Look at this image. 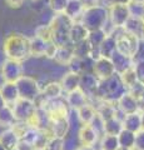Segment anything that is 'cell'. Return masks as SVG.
<instances>
[{"instance_id":"31","label":"cell","mask_w":144,"mask_h":150,"mask_svg":"<svg viewBox=\"0 0 144 150\" xmlns=\"http://www.w3.org/2000/svg\"><path fill=\"white\" fill-rule=\"evenodd\" d=\"M134 140H135V134L132 133V131H128V130L123 129L118 134V142H119V146L120 148L133 149Z\"/></svg>"},{"instance_id":"3","label":"cell","mask_w":144,"mask_h":150,"mask_svg":"<svg viewBox=\"0 0 144 150\" xmlns=\"http://www.w3.org/2000/svg\"><path fill=\"white\" fill-rule=\"evenodd\" d=\"M73 20L64 13L54 14L53 19L49 23L52 30V41L57 46H64L70 44L69 41V31L73 25Z\"/></svg>"},{"instance_id":"30","label":"cell","mask_w":144,"mask_h":150,"mask_svg":"<svg viewBox=\"0 0 144 150\" xmlns=\"http://www.w3.org/2000/svg\"><path fill=\"white\" fill-rule=\"evenodd\" d=\"M92 46L90 44L88 43L87 40L84 41H80L75 45H73V53H74V58L77 59H87V58H90L92 56Z\"/></svg>"},{"instance_id":"21","label":"cell","mask_w":144,"mask_h":150,"mask_svg":"<svg viewBox=\"0 0 144 150\" xmlns=\"http://www.w3.org/2000/svg\"><path fill=\"white\" fill-rule=\"evenodd\" d=\"M88 34H89V31L85 29V26L80 21H74L70 28V31H69V41L72 45H75L80 41L87 40Z\"/></svg>"},{"instance_id":"12","label":"cell","mask_w":144,"mask_h":150,"mask_svg":"<svg viewBox=\"0 0 144 150\" xmlns=\"http://www.w3.org/2000/svg\"><path fill=\"white\" fill-rule=\"evenodd\" d=\"M99 79L93 73H83L80 74V83H79V89L88 96V99H93L95 96V91L98 88Z\"/></svg>"},{"instance_id":"48","label":"cell","mask_w":144,"mask_h":150,"mask_svg":"<svg viewBox=\"0 0 144 150\" xmlns=\"http://www.w3.org/2000/svg\"><path fill=\"white\" fill-rule=\"evenodd\" d=\"M139 114H140V124H142V130H144V110L139 111Z\"/></svg>"},{"instance_id":"29","label":"cell","mask_w":144,"mask_h":150,"mask_svg":"<svg viewBox=\"0 0 144 150\" xmlns=\"http://www.w3.org/2000/svg\"><path fill=\"white\" fill-rule=\"evenodd\" d=\"M14 123H15V116H14L11 106L6 105L3 109H0V128H11Z\"/></svg>"},{"instance_id":"42","label":"cell","mask_w":144,"mask_h":150,"mask_svg":"<svg viewBox=\"0 0 144 150\" xmlns=\"http://www.w3.org/2000/svg\"><path fill=\"white\" fill-rule=\"evenodd\" d=\"M15 150H35V149H34V145L31 144V143L26 142V140L20 139L19 143H18V146H16Z\"/></svg>"},{"instance_id":"16","label":"cell","mask_w":144,"mask_h":150,"mask_svg":"<svg viewBox=\"0 0 144 150\" xmlns=\"http://www.w3.org/2000/svg\"><path fill=\"white\" fill-rule=\"evenodd\" d=\"M64 98H65V101L69 106V109H72V110H78L79 108L84 106L85 104L89 103L88 96L80 90V89H77V90H74L72 93L65 94Z\"/></svg>"},{"instance_id":"40","label":"cell","mask_w":144,"mask_h":150,"mask_svg":"<svg viewBox=\"0 0 144 150\" xmlns=\"http://www.w3.org/2000/svg\"><path fill=\"white\" fill-rule=\"evenodd\" d=\"M133 68H134V71H135L138 83H140L142 85H144V60L143 62L134 63Z\"/></svg>"},{"instance_id":"25","label":"cell","mask_w":144,"mask_h":150,"mask_svg":"<svg viewBox=\"0 0 144 150\" xmlns=\"http://www.w3.org/2000/svg\"><path fill=\"white\" fill-rule=\"evenodd\" d=\"M50 41H44L36 36L29 38V49H30V56L34 58H41L45 56V51L48 48V44Z\"/></svg>"},{"instance_id":"8","label":"cell","mask_w":144,"mask_h":150,"mask_svg":"<svg viewBox=\"0 0 144 150\" xmlns=\"http://www.w3.org/2000/svg\"><path fill=\"white\" fill-rule=\"evenodd\" d=\"M10 106L13 109L15 120L26 121V123L31 118H33V115L35 114V111H36V106L34 105L33 101L25 100V99H20V98Z\"/></svg>"},{"instance_id":"11","label":"cell","mask_w":144,"mask_h":150,"mask_svg":"<svg viewBox=\"0 0 144 150\" xmlns=\"http://www.w3.org/2000/svg\"><path fill=\"white\" fill-rule=\"evenodd\" d=\"M93 74H94L99 80H104V79H108L111 75H114L117 73H115L114 67L109 58L99 56L98 59L94 60V64H93Z\"/></svg>"},{"instance_id":"38","label":"cell","mask_w":144,"mask_h":150,"mask_svg":"<svg viewBox=\"0 0 144 150\" xmlns=\"http://www.w3.org/2000/svg\"><path fill=\"white\" fill-rule=\"evenodd\" d=\"M144 60V38L139 39L138 41V46L135 49V53L132 56V62L134 63H138V62H143Z\"/></svg>"},{"instance_id":"4","label":"cell","mask_w":144,"mask_h":150,"mask_svg":"<svg viewBox=\"0 0 144 150\" xmlns=\"http://www.w3.org/2000/svg\"><path fill=\"white\" fill-rule=\"evenodd\" d=\"M106 20H108V8L95 5L84 9L79 21L85 26L88 31H94L101 29Z\"/></svg>"},{"instance_id":"5","label":"cell","mask_w":144,"mask_h":150,"mask_svg":"<svg viewBox=\"0 0 144 150\" xmlns=\"http://www.w3.org/2000/svg\"><path fill=\"white\" fill-rule=\"evenodd\" d=\"M111 35L115 38V43H117V51L125 56L132 58L135 53V49L138 46L139 39L134 35L129 34L125 31L123 28H115Z\"/></svg>"},{"instance_id":"45","label":"cell","mask_w":144,"mask_h":150,"mask_svg":"<svg viewBox=\"0 0 144 150\" xmlns=\"http://www.w3.org/2000/svg\"><path fill=\"white\" fill-rule=\"evenodd\" d=\"M138 100H139V104H140V111H142L144 110V85H143V89L140 91V95H139Z\"/></svg>"},{"instance_id":"23","label":"cell","mask_w":144,"mask_h":150,"mask_svg":"<svg viewBox=\"0 0 144 150\" xmlns=\"http://www.w3.org/2000/svg\"><path fill=\"white\" fill-rule=\"evenodd\" d=\"M122 124H123V129L128 130V131H132V133H134V134H137L139 130H142L140 114H139V112H133V114L123 115Z\"/></svg>"},{"instance_id":"20","label":"cell","mask_w":144,"mask_h":150,"mask_svg":"<svg viewBox=\"0 0 144 150\" xmlns=\"http://www.w3.org/2000/svg\"><path fill=\"white\" fill-rule=\"evenodd\" d=\"M20 138L15 134L11 128L4 129L3 131H0V144L3 145V148L5 150H15L18 146Z\"/></svg>"},{"instance_id":"1","label":"cell","mask_w":144,"mask_h":150,"mask_svg":"<svg viewBox=\"0 0 144 150\" xmlns=\"http://www.w3.org/2000/svg\"><path fill=\"white\" fill-rule=\"evenodd\" d=\"M4 53L6 59L25 62L30 58L29 38L23 34H10L4 41Z\"/></svg>"},{"instance_id":"51","label":"cell","mask_w":144,"mask_h":150,"mask_svg":"<svg viewBox=\"0 0 144 150\" xmlns=\"http://www.w3.org/2000/svg\"><path fill=\"white\" fill-rule=\"evenodd\" d=\"M118 150H133V149H125V148H119Z\"/></svg>"},{"instance_id":"41","label":"cell","mask_w":144,"mask_h":150,"mask_svg":"<svg viewBox=\"0 0 144 150\" xmlns=\"http://www.w3.org/2000/svg\"><path fill=\"white\" fill-rule=\"evenodd\" d=\"M133 150H144V130H139L135 134Z\"/></svg>"},{"instance_id":"36","label":"cell","mask_w":144,"mask_h":150,"mask_svg":"<svg viewBox=\"0 0 144 150\" xmlns=\"http://www.w3.org/2000/svg\"><path fill=\"white\" fill-rule=\"evenodd\" d=\"M68 1L69 0H48V5L54 14H59V13H64Z\"/></svg>"},{"instance_id":"52","label":"cell","mask_w":144,"mask_h":150,"mask_svg":"<svg viewBox=\"0 0 144 150\" xmlns=\"http://www.w3.org/2000/svg\"><path fill=\"white\" fill-rule=\"evenodd\" d=\"M0 150H5V149L3 148V145H1V144H0Z\"/></svg>"},{"instance_id":"54","label":"cell","mask_w":144,"mask_h":150,"mask_svg":"<svg viewBox=\"0 0 144 150\" xmlns=\"http://www.w3.org/2000/svg\"><path fill=\"white\" fill-rule=\"evenodd\" d=\"M143 19H144V18H143Z\"/></svg>"},{"instance_id":"18","label":"cell","mask_w":144,"mask_h":150,"mask_svg":"<svg viewBox=\"0 0 144 150\" xmlns=\"http://www.w3.org/2000/svg\"><path fill=\"white\" fill-rule=\"evenodd\" d=\"M79 142L82 145L85 146H94L95 143L98 142L99 135L98 133L92 128L90 125H82V128L79 129Z\"/></svg>"},{"instance_id":"9","label":"cell","mask_w":144,"mask_h":150,"mask_svg":"<svg viewBox=\"0 0 144 150\" xmlns=\"http://www.w3.org/2000/svg\"><path fill=\"white\" fill-rule=\"evenodd\" d=\"M129 18H131V14H129L128 5L111 4L108 8V19L114 28H123Z\"/></svg>"},{"instance_id":"14","label":"cell","mask_w":144,"mask_h":150,"mask_svg":"<svg viewBox=\"0 0 144 150\" xmlns=\"http://www.w3.org/2000/svg\"><path fill=\"white\" fill-rule=\"evenodd\" d=\"M70 129V121L69 119H59V120H53L49 123L48 130L50 135L54 138H60V139H65L67 134L69 133Z\"/></svg>"},{"instance_id":"46","label":"cell","mask_w":144,"mask_h":150,"mask_svg":"<svg viewBox=\"0 0 144 150\" xmlns=\"http://www.w3.org/2000/svg\"><path fill=\"white\" fill-rule=\"evenodd\" d=\"M110 5L111 4H122V5H128L131 3V0H109Z\"/></svg>"},{"instance_id":"17","label":"cell","mask_w":144,"mask_h":150,"mask_svg":"<svg viewBox=\"0 0 144 150\" xmlns=\"http://www.w3.org/2000/svg\"><path fill=\"white\" fill-rule=\"evenodd\" d=\"M109 59H110L111 64H113L114 70H115V73H117V74H122L123 71H125V70H128L129 68L133 67L132 58L120 54L119 51H117V50L111 54V56Z\"/></svg>"},{"instance_id":"27","label":"cell","mask_w":144,"mask_h":150,"mask_svg":"<svg viewBox=\"0 0 144 150\" xmlns=\"http://www.w3.org/2000/svg\"><path fill=\"white\" fill-rule=\"evenodd\" d=\"M123 130V124H122V119L119 116L111 118L109 120H105L103 124V135H115L118 137V134Z\"/></svg>"},{"instance_id":"19","label":"cell","mask_w":144,"mask_h":150,"mask_svg":"<svg viewBox=\"0 0 144 150\" xmlns=\"http://www.w3.org/2000/svg\"><path fill=\"white\" fill-rule=\"evenodd\" d=\"M123 29L129 34L138 38V39H142V38H144V19L131 16L123 26Z\"/></svg>"},{"instance_id":"7","label":"cell","mask_w":144,"mask_h":150,"mask_svg":"<svg viewBox=\"0 0 144 150\" xmlns=\"http://www.w3.org/2000/svg\"><path fill=\"white\" fill-rule=\"evenodd\" d=\"M24 75L23 63L6 59L1 65V78L5 83H16Z\"/></svg>"},{"instance_id":"50","label":"cell","mask_w":144,"mask_h":150,"mask_svg":"<svg viewBox=\"0 0 144 150\" xmlns=\"http://www.w3.org/2000/svg\"><path fill=\"white\" fill-rule=\"evenodd\" d=\"M132 3H139V4H144V0H131Z\"/></svg>"},{"instance_id":"35","label":"cell","mask_w":144,"mask_h":150,"mask_svg":"<svg viewBox=\"0 0 144 150\" xmlns=\"http://www.w3.org/2000/svg\"><path fill=\"white\" fill-rule=\"evenodd\" d=\"M36 38L44 40V41H52V30H50L49 24H41L36 28L35 35Z\"/></svg>"},{"instance_id":"47","label":"cell","mask_w":144,"mask_h":150,"mask_svg":"<svg viewBox=\"0 0 144 150\" xmlns=\"http://www.w3.org/2000/svg\"><path fill=\"white\" fill-rule=\"evenodd\" d=\"M75 150H96L94 146H85V145H80L79 148H77Z\"/></svg>"},{"instance_id":"6","label":"cell","mask_w":144,"mask_h":150,"mask_svg":"<svg viewBox=\"0 0 144 150\" xmlns=\"http://www.w3.org/2000/svg\"><path fill=\"white\" fill-rule=\"evenodd\" d=\"M15 85L18 88L20 99L34 101L40 94V86L38 84V80H35L31 76H28V75H23L15 83Z\"/></svg>"},{"instance_id":"15","label":"cell","mask_w":144,"mask_h":150,"mask_svg":"<svg viewBox=\"0 0 144 150\" xmlns=\"http://www.w3.org/2000/svg\"><path fill=\"white\" fill-rule=\"evenodd\" d=\"M74 58V53H73V45L68 44L64 46H58L57 51L54 54V58L52 59L53 62L59 65V67H68V64L72 62V59Z\"/></svg>"},{"instance_id":"39","label":"cell","mask_w":144,"mask_h":150,"mask_svg":"<svg viewBox=\"0 0 144 150\" xmlns=\"http://www.w3.org/2000/svg\"><path fill=\"white\" fill-rule=\"evenodd\" d=\"M45 150H64V139L52 137Z\"/></svg>"},{"instance_id":"26","label":"cell","mask_w":144,"mask_h":150,"mask_svg":"<svg viewBox=\"0 0 144 150\" xmlns=\"http://www.w3.org/2000/svg\"><path fill=\"white\" fill-rule=\"evenodd\" d=\"M75 112H77L79 121H80L83 125H89L96 115L95 108L90 103H88V104H85L84 106L79 108L78 110H75Z\"/></svg>"},{"instance_id":"10","label":"cell","mask_w":144,"mask_h":150,"mask_svg":"<svg viewBox=\"0 0 144 150\" xmlns=\"http://www.w3.org/2000/svg\"><path fill=\"white\" fill-rule=\"evenodd\" d=\"M115 104H117L118 111L122 112L123 115H128V114H133V112L140 111V104H139V100L128 91L124 93L123 95L117 100Z\"/></svg>"},{"instance_id":"33","label":"cell","mask_w":144,"mask_h":150,"mask_svg":"<svg viewBox=\"0 0 144 150\" xmlns=\"http://www.w3.org/2000/svg\"><path fill=\"white\" fill-rule=\"evenodd\" d=\"M120 80H122L123 85L125 86V89H131L133 85H135V84L138 83L137 80V75H135V71H134V68H129L128 70H125V71H123L122 74H118Z\"/></svg>"},{"instance_id":"2","label":"cell","mask_w":144,"mask_h":150,"mask_svg":"<svg viewBox=\"0 0 144 150\" xmlns=\"http://www.w3.org/2000/svg\"><path fill=\"white\" fill-rule=\"evenodd\" d=\"M127 91L128 90L123 85L119 75L114 74L108 79L99 80L98 88H96V91H95V96L93 98V99L117 103V100L119 99V98Z\"/></svg>"},{"instance_id":"22","label":"cell","mask_w":144,"mask_h":150,"mask_svg":"<svg viewBox=\"0 0 144 150\" xmlns=\"http://www.w3.org/2000/svg\"><path fill=\"white\" fill-rule=\"evenodd\" d=\"M0 95L5 100L8 105H13L18 99H19V93H18V88L15 83H5L3 81L1 86H0Z\"/></svg>"},{"instance_id":"43","label":"cell","mask_w":144,"mask_h":150,"mask_svg":"<svg viewBox=\"0 0 144 150\" xmlns=\"http://www.w3.org/2000/svg\"><path fill=\"white\" fill-rule=\"evenodd\" d=\"M5 3L11 8H20L25 3V0H5Z\"/></svg>"},{"instance_id":"49","label":"cell","mask_w":144,"mask_h":150,"mask_svg":"<svg viewBox=\"0 0 144 150\" xmlns=\"http://www.w3.org/2000/svg\"><path fill=\"white\" fill-rule=\"evenodd\" d=\"M6 105H8V104L5 103V100H4V99H3V96L0 95V109H3V108H4V106H6Z\"/></svg>"},{"instance_id":"28","label":"cell","mask_w":144,"mask_h":150,"mask_svg":"<svg viewBox=\"0 0 144 150\" xmlns=\"http://www.w3.org/2000/svg\"><path fill=\"white\" fill-rule=\"evenodd\" d=\"M115 50H117V43H115V38L113 35L105 36L103 43L98 48L99 56H103V58H110Z\"/></svg>"},{"instance_id":"34","label":"cell","mask_w":144,"mask_h":150,"mask_svg":"<svg viewBox=\"0 0 144 150\" xmlns=\"http://www.w3.org/2000/svg\"><path fill=\"white\" fill-rule=\"evenodd\" d=\"M119 146V142H118V137L115 135H101L100 139V149L101 150H118Z\"/></svg>"},{"instance_id":"44","label":"cell","mask_w":144,"mask_h":150,"mask_svg":"<svg viewBox=\"0 0 144 150\" xmlns=\"http://www.w3.org/2000/svg\"><path fill=\"white\" fill-rule=\"evenodd\" d=\"M83 3L84 8H92V6H95V5H99V0H80Z\"/></svg>"},{"instance_id":"24","label":"cell","mask_w":144,"mask_h":150,"mask_svg":"<svg viewBox=\"0 0 144 150\" xmlns=\"http://www.w3.org/2000/svg\"><path fill=\"white\" fill-rule=\"evenodd\" d=\"M84 9L85 8L80 0H69L65 6V10H64V14L70 18L73 21H79Z\"/></svg>"},{"instance_id":"32","label":"cell","mask_w":144,"mask_h":150,"mask_svg":"<svg viewBox=\"0 0 144 150\" xmlns=\"http://www.w3.org/2000/svg\"><path fill=\"white\" fill-rule=\"evenodd\" d=\"M50 138H52V135L48 130H44V129H39L38 131V135H36V138L34 140V149L35 150H45L46 149V145H48Z\"/></svg>"},{"instance_id":"13","label":"cell","mask_w":144,"mask_h":150,"mask_svg":"<svg viewBox=\"0 0 144 150\" xmlns=\"http://www.w3.org/2000/svg\"><path fill=\"white\" fill-rule=\"evenodd\" d=\"M79 83H80V74H77L73 71H65L62 75V79L59 81L63 94L72 93L79 89Z\"/></svg>"},{"instance_id":"53","label":"cell","mask_w":144,"mask_h":150,"mask_svg":"<svg viewBox=\"0 0 144 150\" xmlns=\"http://www.w3.org/2000/svg\"><path fill=\"white\" fill-rule=\"evenodd\" d=\"M100 150H101V149H100Z\"/></svg>"},{"instance_id":"37","label":"cell","mask_w":144,"mask_h":150,"mask_svg":"<svg viewBox=\"0 0 144 150\" xmlns=\"http://www.w3.org/2000/svg\"><path fill=\"white\" fill-rule=\"evenodd\" d=\"M128 9H129V14L131 16L134 18H144V4H139V3H129L128 4Z\"/></svg>"}]
</instances>
